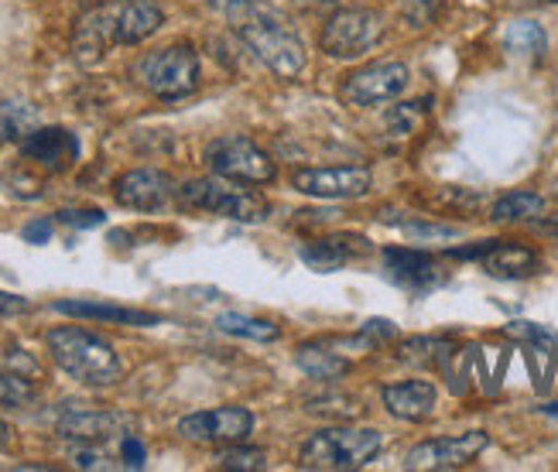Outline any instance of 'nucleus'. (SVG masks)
Masks as SVG:
<instances>
[{
    "instance_id": "1",
    "label": "nucleus",
    "mask_w": 558,
    "mask_h": 472,
    "mask_svg": "<svg viewBox=\"0 0 558 472\" xmlns=\"http://www.w3.org/2000/svg\"><path fill=\"white\" fill-rule=\"evenodd\" d=\"M233 21H236L233 28L240 41L251 48L257 62L268 69L275 80H295L305 69V45L291 32V24L281 14L251 4L244 11H236Z\"/></svg>"
},
{
    "instance_id": "2",
    "label": "nucleus",
    "mask_w": 558,
    "mask_h": 472,
    "mask_svg": "<svg viewBox=\"0 0 558 472\" xmlns=\"http://www.w3.org/2000/svg\"><path fill=\"white\" fill-rule=\"evenodd\" d=\"M48 356L56 360L62 374L86 387H110L124 377V363L113 353V346L80 326H59L45 336Z\"/></svg>"
},
{
    "instance_id": "3",
    "label": "nucleus",
    "mask_w": 558,
    "mask_h": 472,
    "mask_svg": "<svg viewBox=\"0 0 558 472\" xmlns=\"http://www.w3.org/2000/svg\"><path fill=\"white\" fill-rule=\"evenodd\" d=\"M384 435L377 428H350L336 425L323 428L299 449V465L302 469H319V472H353L371 465L380 452Z\"/></svg>"
},
{
    "instance_id": "4",
    "label": "nucleus",
    "mask_w": 558,
    "mask_h": 472,
    "mask_svg": "<svg viewBox=\"0 0 558 472\" xmlns=\"http://www.w3.org/2000/svg\"><path fill=\"white\" fill-rule=\"evenodd\" d=\"M175 203L192 213H209V216H223L236 222H260L268 219V198L244 189V182H233L223 176H209V179H192L175 189Z\"/></svg>"
},
{
    "instance_id": "5",
    "label": "nucleus",
    "mask_w": 558,
    "mask_h": 472,
    "mask_svg": "<svg viewBox=\"0 0 558 472\" xmlns=\"http://www.w3.org/2000/svg\"><path fill=\"white\" fill-rule=\"evenodd\" d=\"M134 83L158 99H182L199 89V52L192 45H165L141 56L131 69Z\"/></svg>"
},
{
    "instance_id": "6",
    "label": "nucleus",
    "mask_w": 558,
    "mask_h": 472,
    "mask_svg": "<svg viewBox=\"0 0 558 472\" xmlns=\"http://www.w3.org/2000/svg\"><path fill=\"white\" fill-rule=\"evenodd\" d=\"M203 161L213 176H223L244 185H271L278 179L275 158L257 147L251 137H216L203 152Z\"/></svg>"
},
{
    "instance_id": "7",
    "label": "nucleus",
    "mask_w": 558,
    "mask_h": 472,
    "mask_svg": "<svg viewBox=\"0 0 558 472\" xmlns=\"http://www.w3.org/2000/svg\"><path fill=\"white\" fill-rule=\"evenodd\" d=\"M384 32H387V24L380 11L343 8L323 24L319 45L329 59H360L363 52H371L374 45H380Z\"/></svg>"
},
{
    "instance_id": "8",
    "label": "nucleus",
    "mask_w": 558,
    "mask_h": 472,
    "mask_svg": "<svg viewBox=\"0 0 558 472\" xmlns=\"http://www.w3.org/2000/svg\"><path fill=\"white\" fill-rule=\"evenodd\" d=\"M408 86V65L404 62H371L363 69H353L339 83V99L347 107H380L398 99Z\"/></svg>"
},
{
    "instance_id": "9",
    "label": "nucleus",
    "mask_w": 558,
    "mask_h": 472,
    "mask_svg": "<svg viewBox=\"0 0 558 472\" xmlns=\"http://www.w3.org/2000/svg\"><path fill=\"white\" fill-rule=\"evenodd\" d=\"M374 185L371 168L363 165H332V168H295L291 171V189L308 198H363Z\"/></svg>"
},
{
    "instance_id": "10",
    "label": "nucleus",
    "mask_w": 558,
    "mask_h": 472,
    "mask_svg": "<svg viewBox=\"0 0 558 472\" xmlns=\"http://www.w3.org/2000/svg\"><path fill=\"white\" fill-rule=\"evenodd\" d=\"M254 432V414L240 404H223V408H209L185 414L179 421V435L185 441L196 445H233V441H247Z\"/></svg>"
},
{
    "instance_id": "11",
    "label": "nucleus",
    "mask_w": 558,
    "mask_h": 472,
    "mask_svg": "<svg viewBox=\"0 0 558 472\" xmlns=\"http://www.w3.org/2000/svg\"><path fill=\"white\" fill-rule=\"evenodd\" d=\"M490 445L487 432H466V435H449V438H432L422 441L408 452L404 469L411 472H449L470 465L483 449Z\"/></svg>"
},
{
    "instance_id": "12",
    "label": "nucleus",
    "mask_w": 558,
    "mask_h": 472,
    "mask_svg": "<svg viewBox=\"0 0 558 472\" xmlns=\"http://www.w3.org/2000/svg\"><path fill=\"white\" fill-rule=\"evenodd\" d=\"M128 428H134V417L93 404H72L59 417V438L72 445H104L117 435H131Z\"/></svg>"
},
{
    "instance_id": "13",
    "label": "nucleus",
    "mask_w": 558,
    "mask_h": 472,
    "mask_svg": "<svg viewBox=\"0 0 558 472\" xmlns=\"http://www.w3.org/2000/svg\"><path fill=\"white\" fill-rule=\"evenodd\" d=\"M110 48H117V0L86 8L72 28V56L80 65H96Z\"/></svg>"
},
{
    "instance_id": "14",
    "label": "nucleus",
    "mask_w": 558,
    "mask_h": 472,
    "mask_svg": "<svg viewBox=\"0 0 558 472\" xmlns=\"http://www.w3.org/2000/svg\"><path fill=\"white\" fill-rule=\"evenodd\" d=\"M175 182L168 171H158V168H134V171H124L117 182H113V198L124 209H134V213H155L161 206H168L175 198Z\"/></svg>"
},
{
    "instance_id": "15",
    "label": "nucleus",
    "mask_w": 558,
    "mask_h": 472,
    "mask_svg": "<svg viewBox=\"0 0 558 472\" xmlns=\"http://www.w3.org/2000/svg\"><path fill=\"white\" fill-rule=\"evenodd\" d=\"M21 158L59 176L80 161V137L65 128H35L21 141Z\"/></svg>"
},
{
    "instance_id": "16",
    "label": "nucleus",
    "mask_w": 558,
    "mask_h": 472,
    "mask_svg": "<svg viewBox=\"0 0 558 472\" xmlns=\"http://www.w3.org/2000/svg\"><path fill=\"white\" fill-rule=\"evenodd\" d=\"M371 251H374V246L367 243V237H360V233H332V237H319V240L305 243L299 254H302V261L312 270H319V275H332V270H339V267L363 261Z\"/></svg>"
},
{
    "instance_id": "17",
    "label": "nucleus",
    "mask_w": 558,
    "mask_h": 472,
    "mask_svg": "<svg viewBox=\"0 0 558 472\" xmlns=\"http://www.w3.org/2000/svg\"><path fill=\"white\" fill-rule=\"evenodd\" d=\"M384 264L391 281H398L408 291H432L442 285V267L425 251H408V246H387Z\"/></svg>"
},
{
    "instance_id": "18",
    "label": "nucleus",
    "mask_w": 558,
    "mask_h": 472,
    "mask_svg": "<svg viewBox=\"0 0 558 472\" xmlns=\"http://www.w3.org/2000/svg\"><path fill=\"white\" fill-rule=\"evenodd\" d=\"M384 408L391 411L401 421H428L435 411V401H439V390H435L432 380H404V384H391L384 387Z\"/></svg>"
},
{
    "instance_id": "19",
    "label": "nucleus",
    "mask_w": 558,
    "mask_h": 472,
    "mask_svg": "<svg viewBox=\"0 0 558 472\" xmlns=\"http://www.w3.org/2000/svg\"><path fill=\"white\" fill-rule=\"evenodd\" d=\"M165 24V11L155 0H117V45L148 41Z\"/></svg>"
},
{
    "instance_id": "20",
    "label": "nucleus",
    "mask_w": 558,
    "mask_h": 472,
    "mask_svg": "<svg viewBox=\"0 0 558 472\" xmlns=\"http://www.w3.org/2000/svg\"><path fill=\"white\" fill-rule=\"evenodd\" d=\"M480 261H483V270H487V275L511 278V281L531 278L538 270V254L527 251V246H521V243H500V240H494V246Z\"/></svg>"
},
{
    "instance_id": "21",
    "label": "nucleus",
    "mask_w": 558,
    "mask_h": 472,
    "mask_svg": "<svg viewBox=\"0 0 558 472\" xmlns=\"http://www.w3.org/2000/svg\"><path fill=\"white\" fill-rule=\"evenodd\" d=\"M56 312L72 318H93V322H110V326H158V315L137 312L124 305H107V302H56Z\"/></svg>"
},
{
    "instance_id": "22",
    "label": "nucleus",
    "mask_w": 558,
    "mask_h": 472,
    "mask_svg": "<svg viewBox=\"0 0 558 472\" xmlns=\"http://www.w3.org/2000/svg\"><path fill=\"white\" fill-rule=\"evenodd\" d=\"M295 366L302 370V374H308L312 380H336L350 370V363L343 356L329 353L319 342H302L295 350Z\"/></svg>"
},
{
    "instance_id": "23",
    "label": "nucleus",
    "mask_w": 558,
    "mask_h": 472,
    "mask_svg": "<svg viewBox=\"0 0 558 472\" xmlns=\"http://www.w3.org/2000/svg\"><path fill=\"white\" fill-rule=\"evenodd\" d=\"M504 48L521 59H542L548 48V35L538 21H514L504 32Z\"/></svg>"
},
{
    "instance_id": "24",
    "label": "nucleus",
    "mask_w": 558,
    "mask_h": 472,
    "mask_svg": "<svg viewBox=\"0 0 558 472\" xmlns=\"http://www.w3.org/2000/svg\"><path fill=\"white\" fill-rule=\"evenodd\" d=\"M38 128V110L32 104H17V99H0V144L24 141Z\"/></svg>"
},
{
    "instance_id": "25",
    "label": "nucleus",
    "mask_w": 558,
    "mask_h": 472,
    "mask_svg": "<svg viewBox=\"0 0 558 472\" xmlns=\"http://www.w3.org/2000/svg\"><path fill=\"white\" fill-rule=\"evenodd\" d=\"M216 329L227 336H240V339H254V342H275L281 339V329L268 318H254V315H240V312H223L216 318Z\"/></svg>"
},
{
    "instance_id": "26",
    "label": "nucleus",
    "mask_w": 558,
    "mask_h": 472,
    "mask_svg": "<svg viewBox=\"0 0 558 472\" xmlns=\"http://www.w3.org/2000/svg\"><path fill=\"white\" fill-rule=\"evenodd\" d=\"M305 411L323 417V421H339V425H350L363 414V404L356 401L353 394H319V397H308Z\"/></svg>"
},
{
    "instance_id": "27",
    "label": "nucleus",
    "mask_w": 558,
    "mask_h": 472,
    "mask_svg": "<svg viewBox=\"0 0 558 472\" xmlns=\"http://www.w3.org/2000/svg\"><path fill=\"white\" fill-rule=\"evenodd\" d=\"M542 213H545V198L538 192H511L490 206L494 222H521V219H535Z\"/></svg>"
},
{
    "instance_id": "28",
    "label": "nucleus",
    "mask_w": 558,
    "mask_h": 472,
    "mask_svg": "<svg viewBox=\"0 0 558 472\" xmlns=\"http://www.w3.org/2000/svg\"><path fill=\"white\" fill-rule=\"evenodd\" d=\"M449 350H452V346L446 339H425V336H418V339H404L398 346V360L415 363V366H439V363H446Z\"/></svg>"
},
{
    "instance_id": "29",
    "label": "nucleus",
    "mask_w": 558,
    "mask_h": 472,
    "mask_svg": "<svg viewBox=\"0 0 558 472\" xmlns=\"http://www.w3.org/2000/svg\"><path fill=\"white\" fill-rule=\"evenodd\" d=\"M38 401V384L17 370H0V404L4 408H32Z\"/></svg>"
},
{
    "instance_id": "30",
    "label": "nucleus",
    "mask_w": 558,
    "mask_h": 472,
    "mask_svg": "<svg viewBox=\"0 0 558 472\" xmlns=\"http://www.w3.org/2000/svg\"><path fill=\"white\" fill-rule=\"evenodd\" d=\"M220 469H236V472H264L268 469V452L264 449H251L244 441H233L230 449H223L216 456Z\"/></svg>"
},
{
    "instance_id": "31",
    "label": "nucleus",
    "mask_w": 558,
    "mask_h": 472,
    "mask_svg": "<svg viewBox=\"0 0 558 472\" xmlns=\"http://www.w3.org/2000/svg\"><path fill=\"white\" fill-rule=\"evenodd\" d=\"M507 336L535 342V346H542V350H555V346H558V336L548 332L545 326H535V322H511V326H507Z\"/></svg>"
},
{
    "instance_id": "32",
    "label": "nucleus",
    "mask_w": 558,
    "mask_h": 472,
    "mask_svg": "<svg viewBox=\"0 0 558 472\" xmlns=\"http://www.w3.org/2000/svg\"><path fill=\"white\" fill-rule=\"evenodd\" d=\"M72 465L76 469H113L110 456L100 452V445H72Z\"/></svg>"
},
{
    "instance_id": "33",
    "label": "nucleus",
    "mask_w": 558,
    "mask_h": 472,
    "mask_svg": "<svg viewBox=\"0 0 558 472\" xmlns=\"http://www.w3.org/2000/svg\"><path fill=\"white\" fill-rule=\"evenodd\" d=\"M401 230L408 237H415V240H446V237L459 233L456 227H439V222H404Z\"/></svg>"
},
{
    "instance_id": "34",
    "label": "nucleus",
    "mask_w": 558,
    "mask_h": 472,
    "mask_svg": "<svg viewBox=\"0 0 558 472\" xmlns=\"http://www.w3.org/2000/svg\"><path fill=\"white\" fill-rule=\"evenodd\" d=\"M120 459H124L128 469H144V462H148V449H144V441L134 432L120 441Z\"/></svg>"
},
{
    "instance_id": "35",
    "label": "nucleus",
    "mask_w": 558,
    "mask_h": 472,
    "mask_svg": "<svg viewBox=\"0 0 558 472\" xmlns=\"http://www.w3.org/2000/svg\"><path fill=\"white\" fill-rule=\"evenodd\" d=\"M59 219L62 222H69V227H100L104 222V213L100 209H62L59 213Z\"/></svg>"
},
{
    "instance_id": "36",
    "label": "nucleus",
    "mask_w": 558,
    "mask_h": 472,
    "mask_svg": "<svg viewBox=\"0 0 558 472\" xmlns=\"http://www.w3.org/2000/svg\"><path fill=\"white\" fill-rule=\"evenodd\" d=\"M439 4H442V0H404V14H408L411 24H415V28H422Z\"/></svg>"
},
{
    "instance_id": "37",
    "label": "nucleus",
    "mask_w": 558,
    "mask_h": 472,
    "mask_svg": "<svg viewBox=\"0 0 558 472\" xmlns=\"http://www.w3.org/2000/svg\"><path fill=\"white\" fill-rule=\"evenodd\" d=\"M21 237L28 240V243H48V237H52V222L35 219V222H28V227L21 230Z\"/></svg>"
},
{
    "instance_id": "38",
    "label": "nucleus",
    "mask_w": 558,
    "mask_h": 472,
    "mask_svg": "<svg viewBox=\"0 0 558 472\" xmlns=\"http://www.w3.org/2000/svg\"><path fill=\"white\" fill-rule=\"evenodd\" d=\"M32 305L24 302L21 294H8V291H0V318H8V315H24Z\"/></svg>"
},
{
    "instance_id": "39",
    "label": "nucleus",
    "mask_w": 558,
    "mask_h": 472,
    "mask_svg": "<svg viewBox=\"0 0 558 472\" xmlns=\"http://www.w3.org/2000/svg\"><path fill=\"white\" fill-rule=\"evenodd\" d=\"M251 4H257V0H209V8L213 11H223V14H236V11H244Z\"/></svg>"
},
{
    "instance_id": "40",
    "label": "nucleus",
    "mask_w": 558,
    "mask_h": 472,
    "mask_svg": "<svg viewBox=\"0 0 558 472\" xmlns=\"http://www.w3.org/2000/svg\"><path fill=\"white\" fill-rule=\"evenodd\" d=\"M8 445H11V425L8 421H0V452H4Z\"/></svg>"
},
{
    "instance_id": "41",
    "label": "nucleus",
    "mask_w": 558,
    "mask_h": 472,
    "mask_svg": "<svg viewBox=\"0 0 558 472\" xmlns=\"http://www.w3.org/2000/svg\"><path fill=\"white\" fill-rule=\"evenodd\" d=\"M302 8H329V4H336V0H299Z\"/></svg>"
},
{
    "instance_id": "42",
    "label": "nucleus",
    "mask_w": 558,
    "mask_h": 472,
    "mask_svg": "<svg viewBox=\"0 0 558 472\" xmlns=\"http://www.w3.org/2000/svg\"><path fill=\"white\" fill-rule=\"evenodd\" d=\"M518 4H558V0H518Z\"/></svg>"
},
{
    "instance_id": "43",
    "label": "nucleus",
    "mask_w": 558,
    "mask_h": 472,
    "mask_svg": "<svg viewBox=\"0 0 558 472\" xmlns=\"http://www.w3.org/2000/svg\"><path fill=\"white\" fill-rule=\"evenodd\" d=\"M545 230H551V233H558V216H551V219L545 222Z\"/></svg>"
},
{
    "instance_id": "44",
    "label": "nucleus",
    "mask_w": 558,
    "mask_h": 472,
    "mask_svg": "<svg viewBox=\"0 0 558 472\" xmlns=\"http://www.w3.org/2000/svg\"><path fill=\"white\" fill-rule=\"evenodd\" d=\"M542 411H545V414H558V404H545Z\"/></svg>"
}]
</instances>
